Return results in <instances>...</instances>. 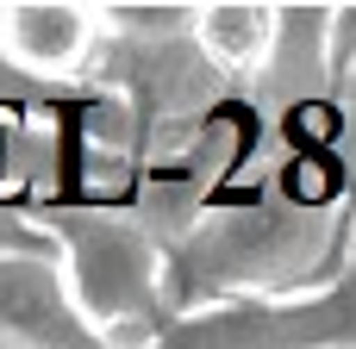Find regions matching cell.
<instances>
[{
	"label": "cell",
	"instance_id": "1",
	"mask_svg": "<svg viewBox=\"0 0 356 349\" xmlns=\"http://www.w3.org/2000/svg\"><path fill=\"white\" fill-rule=\"evenodd\" d=\"M63 281L94 331H119L156 300V250L144 244V231L119 219H63Z\"/></svg>",
	"mask_w": 356,
	"mask_h": 349
},
{
	"label": "cell",
	"instance_id": "2",
	"mask_svg": "<svg viewBox=\"0 0 356 349\" xmlns=\"http://www.w3.org/2000/svg\"><path fill=\"white\" fill-rule=\"evenodd\" d=\"M0 343L6 349H106L50 256H0Z\"/></svg>",
	"mask_w": 356,
	"mask_h": 349
},
{
	"label": "cell",
	"instance_id": "3",
	"mask_svg": "<svg viewBox=\"0 0 356 349\" xmlns=\"http://www.w3.org/2000/svg\"><path fill=\"white\" fill-rule=\"evenodd\" d=\"M350 337H356V275L338 293H319L313 306L194 325V331H181L175 349H332V343H350Z\"/></svg>",
	"mask_w": 356,
	"mask_h": 349
},
{
	"label": "cell",
	"instance_id": "4",
	"mask_svg": "<svg viewBox=\"0 0 356 349\" xmlns=\"http://www.w3.org/2000/svg\"><path fill=\"white\" fill-rule=\"evenodd\" d=\"M88 44H94V12H81V6H56V0L0 6V56L31 75L75 69L88 56Z\"/></svg>",
	"mask_w": 356,
	"mask_h": 349
},
{
	"label": "cell",
	"instance_id": "5",
	"mask_svg": "<svg viewBox=\"0 0 356 349\" xmlns=\"http://www.w3.org/2000/svg\"><path fill=\"white\" fill-rule=\"evenodd\" d=\"M275 12L269 6H207L200 19H194V31H200V50L213 56V62H225V69H250V62H263L269 50H275Z\"/></svg>",
	"mask_w": 356,
	"mask_h": 349
}]
</instances>
